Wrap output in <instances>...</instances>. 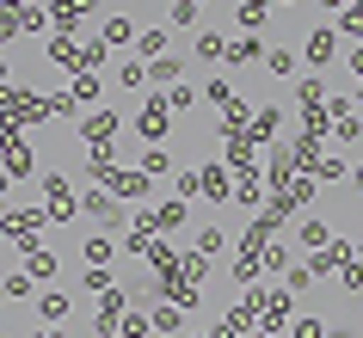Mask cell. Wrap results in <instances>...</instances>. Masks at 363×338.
I'll return each mask as SVG.
<instances>
[{"instance_id": "obj_1", "label": "cell", "mask_w": 363, "mask_h": 338, "mask_svg": "<svg viewBox=\"0 0 363 338\" xmlns=\"http://www.w3.org/2000/svg\"><path fill=\"white\" fill-rule=\"evenodd\" d=\"M197 191H203L210 203H228V197H234V172L228 167H203V172H197Z\"/></svg>"}, {"instance_id": "obj_2", "label": "cell", "mask_w": 363, "mask_h": 338, "mask_svg": "<svg viewBox=\"0 0 363 338\" xmlns=\"http://www.w3.org/2000/svg\"><path fill=\"white\" fill-rule=\"evenodd\" d=\"M25 277H31V283H50V277H56V252H43V246H25Z\"/></svg>"}, {"instance_id": "obj_3", "label": "cell", "mask_w": 363, "mask_h": 338, "mask_svg": "<svg viewBox=\"0 0 363 338\" xmlns=\"http://www.w3.org/2000/svg\"><path fill=\"white\" fill-rule=\"evenodd\" d=\"M308 62H314V68H326V62H333V25L308 31Z\"/></svg>"}, {"instance_id": "obj_4", "label": "cell", "mask_w": 363, "mask_h": 338, "mask_svg": "<svg viewBox=\"0 0 363 338\" xmlns=\"http://www.w3.org/2000/svg\"><path fill=\"white\" fill-rule=\"evenodd\" d=\"M117 197H148V172H111Z\"/></svg>"}, {"instance_id": "obj_5", "label": "cell", "mask_w": 363, "mask_h": 338, "mask_svg": "<svg viewBox=\"0 0 363 338\" xmlns=\"http://www.w3.org/2000/svg\"><path fill=\"white\" fill-rule=\"evenodd\" d=\"M135 50H142V56H167V31H160V25H148V31H135Z\"/></svg>"}, {"instance_id": "obj_6", "label": "cell", "mask_w": 363, "mask_h": 338, "mask_svg": "<svg viewBox=\"0 0 363 338\" xmlns=\"http://www.w3.org/2000/svg\"><path fill=\"white\" fill-rule=\"evenodd\" d=\"M197 56L203 62H228V38H222V31H203V38H197Z\"/></svg>"}, {"instance_id": "obj_7", "label": "cell", "mask_w": 363, "mask_h": 338, "mask_svg": "<svg viewBox=\"0 0 363 338\" xmlns=\"http://www.w3.org/2000/svg\"><path fill=\"white\" fill-rule=\"evenodd\" d=\"M43 191H50V215H74V197H68L62 179H43Z\"/></svg>"}, {"instance_id": "obj_8", "label": "cell", "mask_w": 363, "mask_h": 338, "mask_svg": "<svg viewBox=\"0 0 363 338\" xmlns=\"http://www.w3.org/2000/svg\"><path fill=\"white\" fill-rule=\"evenodd\" d=\"M111 135H117V117H111V111H99L93 123H86V142H93V148H105Z\"/></svg>"}, {"instance_id": "obj_9", "label": "cell", "mask_w": 363, "mask_h": 338, "mask_svg": "<svg viewBox=\"0 0 363 338\" xmlns=\"http://www.w3.org/2000/svg\"><path fill=\"white\" fill-rule=\"evenodd\" d=\"M117 80H123L130 93H142V86H148V62H142V56H135V62H123V68H117Z\"/></svg>"}, {"instance_id": "obj_10", "label": "cell", "mask_w": 363, "mask_h": 338, "mask_svg": "<svg viewBox=\"0 0 363 338\" xmlns=\"http://www.w3.org/2000/svg\"><path fill=\"white\" fill-rule=\"evenodd\" d=\"M0 295H6V301H31V295H38V283L19 271V277H6V283H0Z\"/></svg>"}, {"instance_id": "obj_11", "label": "cell", "mask_w": 363, "mask_h": 338, "mask_svg": "<svg viewBox=\"0 0 363 338\" xmlns=\"http://www.w3.org/2000/svg\"><path fill=\"white\" fill-rule=\"evenodd\" d=\"M148 80H160V86H179V80H185V68H179L172 56H160V62L148 68Z\"/></svg>"}, {"instance_id": "obj_12", "label": "cell", "mask_w": 363, "mask_h": 338, "mask_svg": "<svg viewBox=\"0 0 363 338\" xmlns=\"http://www.w3.org/2000/svg\"><path fill=\"white\" fill-rule=\"evenodd\" d=\"M38 314L43 320H62V314H68V295H62V289H43V295H38Z\"/></svg>"}, {"instance_id": "obj_13", "label": "cell", "mask_w": 363, "mask_h": 338, "mask_svg": "<svg viewBox=\"0 0 363 338\" xmlns=\"http://www.w3.org/2000/svg\"><path fill=\"white\" fill-rule=\"evenodd\" d=\"M86 215H93V222H117V203L99 197V191H86Z\"/></svg>"}, {"instance_id": "obj_14", "label": "cell", "mask_w": 363, "mask_h": 338, "mask_svg": "<svg viewBox=\"0 0 363 338\" xmlns=\"http://www.w3.org/2000/svg\"><path fill=\"white\" fill-rule=\"evenodd\" d=\"M265 56V43L259 38H240V43H228V62H259Z\"/></svg>"}, {"instance_id": "obj_15", "label": "cell", "mask_w": 363, "mask_h": 338, "mask_svg": "<svg viewBox=\"0 0 363 338\" xmlns=\"http://www.w3.org/2000/svg\"><path fill=\"white\" fill-rule=\"evenodd\" d=\"M222 246H228V234H222V227H203V234H197V252H203V259H216Z\"/></svg>"}, {"instance_id": "obj_16", "label": "cell", "mask_w": 363, "mask_h": 338, "mask_svg": "<svg viewBox=\"0 0 363 338\" xmlns=\"http://www.w3.org/2000/svg\"><path fill=\"white\" fill-rule=\"evenodd\" d=\"M135 38V19H105V43H130Z\"/></svg>"}, {"instance_id": "obj_17", "label": "cell", "mask_w": 363, "mask_h": 338, "mask_svg": "<svg viewBox=\"0 0 363 338\" xmlns=\"http://www.w3.org/2000/svg\"><path fill=\"white\" fill-rule=\"evenodd\" d=\"M302 246H314V252H320V246H333V234H326V222H302Z\"/></svg>"}, {"instance_id": "obj_18", "label": "cell", "mask_w": 363, "mask_h": 338, "mask_svg": "<svg viewBox=\"0 0 363 338\" xmlns=\"http://www.w3.org/2000/svg\"><path fill=\"white\" fill-rule=\"evenodd\" d=\"M197 13H203V0H172V25H197Z\"/></svg>"}, {"instance_id": "obj_19", "label": "cell", "mask_w": 363, "mask_h": 338, "mask_svg": "<svg viewBox=\"0 0 363 338\" xmlns=\"http://www.w3.org/2000/svg\"><path fill=\"white\" fill-rule=\"evenodd\" d=\"M142 130H148V135H167V105H148V111H142Z\"/></svg>"}, {"instance_id": "obj_20", "label": "cell", "mask_w": 363, "mask_h": 338, "mask_svg": "<svg viewBox=\"0 0 363 338\" xmlns=\"http://www.w3.org/2000/svg\"><path fill=\"white\" fill-rule=\"evenodd\" d=\"M68 93H74V105H93V98H99V80H93V74H80Z\"/></svg>"}, {"instance_id": "obj_21", "label": "cell", "mask_w": 363, "mask_h": 338, "mask_svg": "<svg viewBox=\"0 0 363 338\" xmlns=\"http://www.w3.org/2000/svg\"><path fill=\"white\" fill-rule=\"evenodd\" d=\"M203 93H210V105H222V111H228V105H234V86H228V80H210Z\"/></svg>"}, {"instance_id": "obj_22", "label": "cell", "mask_w": 363, "mask_h": 338, "mask_svg": "<svg viewBox=\"0 0 363 338\" xmlns=\"http://www.w3.org/2000/svg\"><path fill=\"white\" fill-rule=\"evenodd\" d=\"M265 62H271V74H289V68H296V56H289V50H265Z\"/></svg>"}, {"instance_id": "obj_23", "label": "cell", "mask_w": 363, "mask_h": 338, "mask_svg": "<svg viewBox=\"0 0 363 338\" xmlns=\"http://www.w3.org/2000/svg\"><path fill=\"white\" fill-rule=\"evenodd\" d=\"M154 326H160V332L172 338V332H179V308H160V314H154Z\"/></svg>"}, {"instance_id": "obj_24", "label": "cell", "mask_w": 363, "mask_h": 338, "mask_svg": "<svg viewBox=\"0 0 363 338\" xmlns=\"http://www.w3.org/2000/svg\"><path fill=\"white\" fill-rule=\"evenodd\" d=\"M296 338H326V332H320V320H302V326H296Z\"/></svg>"}, {"instance_id": "obj_25", "label": "cell", "mask_w": 363, "mask_h": 338, "mask_svg": "<svg viewBox=\"0 0 363 338\" xmlns=\"http://www.w3.org/2000/svg\"><path fill=\"white\" fill-rule=\"evenodd\" d=\"M345 31H363V0L351 6V19H345Z\"/></svg>"}, {"instance_id": "obj_26", "label": "cell", "mask_w": 363, "mask_h": 338, "mask_svg": "<svg viewBox=\"0 0 363 338\" xmlns=\"http://www.w3.org/2000/svg\"><path fill=\"white\" fill-rule=\"evenodd\" d=\"M31 338H68V332H56V326H50V332H31Z\"/></svg>"}, {"instance_id": "obj_27", "label": "cell", "mask_w": 363, "mask_h": 338, "mask_svg": "<svg viewBox=\"0 0 363 338\" xmlns=\"http://www.w3.org/2000/svg\"><path fill=\"white\" fill-rule=\"evenodd\" d=\"M320 6H326V13H339V6H345V0H320Z\"/></svg>"}, {"instance_id": "obj_28", "label": "cell", "mask_w": 363, "mask_h": 338, "mask_svg": "<svg viewBox=\"0 0 363 338\" xmlns=\"http://www.w3.org/2000/svg\"><path fill=\"white\" fill-rule=\"evenodd\" d=\"M351 185H357V191H363V167H357V172H351Z\"/></svg>"}, {"instance_id": "obj_29", "label": "cell", "mask_w": 363, "mask_h": 338, "mask_svg": "<svg viewBox=\"0 0 363 338\" xmlns=\"http://www.w3.org/2000/svg\"><path fill=\"white\" fill-rule=\"evenodd\" d=\"M351 68H357V74H363V50H357V56H351Z\"/></svg>"}, {"instance_id": "obj_30", "label": "cell", "mask_w": 363, "mask_h": 338, "mask_svg": "<svg viewBox=\"0 0 363 338\" xmlns=\"http://www.w3.org/2000/svg\"><path fill=\"white\" fill-rule=\"evenodd\" d=\"M0 197H6V179H0Z\"/></svg>"}, {"instance_id": "obj_31", "label": "cell", "mask_w": 363, "mask_h": 338, "mask_svg": "<svg viewBox=\"0 0 363 338\" xmlns=\"http://www.w3.org/2000/svg\"><path fill=\"white\" fill-rule=\"evenodd\" d=\"M252 338H271V332H252Z\"/></svg>"}, {"instance_id": "obj_32", "label": "cell", "mask_w": 363, "mask_h": 338, "mask_svg": "<svg viewBox=\"0 0 363 338\" xmlns=\"http://www.w3.org/2000/svg\"><path fill=\"white\" fill-rule=\"evenodd\" d=\"M339 338H357V332H339Z\"/></svg>"}, {"instance_id": "obj_33", "label": "cell", "mask_w": 363, "mask_h": 338, "mask_svg": "<svg viewBox=\"0 0 363 338\" xmlns=\"http://www.w3.org/2000/svg\"><path fill=\"white\" fill-rule=\"evenodd\" d=\"M0 240H6V234H0Z\"/></svg>"}, {"instance_id": "obj_34", "label": "cell", "mask_w": 363, "mask_h": 338, "mask_svg": "<svg viewBox=\"0 0 363 338\" xmlns=\"http://www.w3.org/2000/svg\"><path fill=\"white\" fill-rule=\"evenodd\" d=\"M160 338H167V332H160Z\"/></svg>"}]
</instances>
